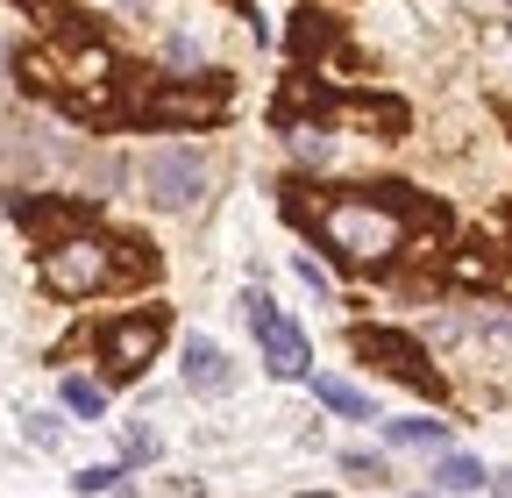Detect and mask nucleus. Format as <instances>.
<instances>
[{"label": "nucleus", "mask_w": 512, "mask_h": 498, "mask_svg": "<svg viewBox=\"0 0 512 498\" xmlns=\"http://www.w3.org/2000/svg\"><path fill=\"white\" fill-rule=\"evenodd\" d=\"M242 306H249V328H256V342H264V363H271V378H285V385L313 378V349H306V335L285 321V306H278L271 292H249Z\"/></svg>", "instance_id": "nucleus-6"}, {"label": "nucleus", "mask_w": 512, "mask_h": 498, "mask_svg": "<svg viewBox=\"0 0 512 498\" xmlns=\"http://www.w3.org/2000/svg\"><path fill=\"white\" fill-rule=\"evenodd\" d=\"M228 114V86L214 72H192V79H157L128 100V121H157V129H207V121Z\"/></svg>", "instance_id": "nucleus-3"}, {"label": "nucleus", "mask_w": 512, "mask_h": 498, "mask_svg": "<svg viewBox=\"0 0 512 498\" xmlns=\"http://www.w3.org/2000/svg\"><path fill=\"white\" fill-rule=\"evenodd\" d=\"M342 470H349V477H363V484H377V477H384V463H377V456H363V449H349V456H342Z\"/></svg>", "instance_id": "nucleus-16"}, {"label": "nucleus", "mask_w": 512, "mask_h": 498, "mask_svg": "<svg viewBox=\"0 0 512 498\" xmlns=\"http://www.w3.org/2000/svg\"><path fill=\"white\" fill-rule=\"evenodd\" d=\"M292 214L313 221V235L328 242L342 264H356V271H384L413 242V221H434L406 185H356V193H335L320 207L292 200Z\"/></svg>", "instance_id": "nucleus-1"}, {"label": "nucleus", "mask_w": 512, "mask_h": 498, "mask_svg": "<svg viewBox=\"0 0 512 498\" xmlns=\"http://www.w3.org/2000/svg\"><path fill=\"white\" fill-rule=\"evenodd\" d=\"M207 185H214V164H207V150H192V143H157L143 157V200L164 207V214H192L207 200Z\"/></svg>", "instance_id": "nucleus-4"}, {"label": "nucleus", "mask_w": 512, "mask_h": 498, "mask_svg": "<svg viewBox=\"0 0 512 498\" xmlns=\"http://www.w3.org/2000/svg\"><path fill=\"white\" fill-rule=\"evenodd\" d=\"M484 477H491V470H484L477 456H441V463H434V491H484Z\"/></svg>", "instance_id": "nucleus-11"}, {"label": "nucleus", "mask_w": 512, "mask_h": 498, "mask_svg": "<svg viewBox=\"0 0 512 498\" xmlns=\"http://www.w3.org/2000/svg\"><path fill=\"white\" fill-rule=\"evenodd\" d=\"M114 484H121V470H114V463H93V470H79V477H72V491H86V498H100V491H114Z\"/></svg>", "instance_id": "nucleus-13"}, {"label": "nucleus", "mask_w": 512, "mask_h": 498, "mask_svg": "<svg viewBox=\"0 0 512 498\" xmlns=\"http://www.w3.org/2000/svg\"><path fill=\"white\" fill-rule=\"evenodd\" d=\"M299 278H306V285H313V292H320V299H328V271H320V264H313V257H299Z\"/></svg>", "instance_id": "nucleus-18"}, {"label": "nucleus", "mask_w": 512, "mask_h": 498, "mask_svg": "<svg viewBox=\"0 0 512 498\" xmlns=\"http://www.w3.org/2000/svg\"><path fill=\"white\" fill-rule=\"evenodd\" d=\"M505 36H512V22H505Z\"/></svg>", "instance_id": "nucleus-21"}, {"label": "nucleus", "mask_w": 512, "mask_h": 498, "mask_svg": "<svg viewBox=\"0 0 512 498\" xmlns=\"http://www.w3.org/2000/svg\"><path fill=\"white\" fill-rule=\"evenodd\" d=\"M22 434H29L36 449H57V434H64V427H57L50 413H29V420H22Z\"/></svg>", "instance_id": "nucleus-14"}, {"label": "nucleus", "mask_w": 512, "mask_h": 498, "mask_svg": "<svg viewBox=\"0 0 512 498\" xmlns=\"http://www.w3.org/2000/svg\"><path fill=\"white\" fill-rule=\"evenodd\" d=\"M313 392H320V406L342 413V420H377V399L363 385H349V378H313Z\"/></svg>", "instance_id": "nucleus-9"}, {"label": "nucleus", "mask_w": 512, "mask_h": 498, "mask_svg": "<svg viewBox=\"0 0 512 498\" xmlns=\"http://www.w3.org/2000/svg\"><path fill=\"white\" fill-rule=\"evenodd\" d=\"M356 356H370L384 378H399V385L441 399V370H427V349L413 335H399V328H356Z\"/></svg>", "instance_id": "nucleus-7"}, {"label": "nucleus", "mask_w": 512, "mask_h": 498, "mask_svg": "<svg viewBox=\"0 0 512 498\" xmlns=\"http://www.w3.org/2000/svg\"><path fill=\"white\" fill-rule=\"evenodd\" d=\"M384 449H448V427L441 420H384Z\"/></svg>", "instance_id": "nucleus-10"}, {"label": "nucleus", "mask_w": 512, "mask_h": 498, "mask_svg": "<svg viewBox=\"0 0 512 498\" xmlns=\"http://www.w3.org/2000/svg\"><path fill=\"white\" fill-rule=\"evenodd\" d=\"M171 335V314L164 306H136V314H121L100 328V363L107 378H143V363H157V342Z\"/></svg>", "instance_id": "nucleus-5"}, {"label": "nucleus", "mask_w": 512, "mask_h": 498, "mask_svg": "<svg viewBox=\"0 0 512 498\" xmlns=\"http://www.w3.org/2000/svg\"><path fill=\"white\" fill-rule=\"evenodd\" d=\"M299 498H320V491H299Z\"/></svg>", "instance_id": "nucleus-20"}, {"label": "nucleus", "mask_w": 512, "mask_h": 498, "mask_svg": "<svg viewBox=\"0 0 512 498\" xmlns=\"http://www.w3.org/2000/svg\"><path fill=\"white\" fill-rule=\"evenodd\" d=\"M185 385L200 392V399H207V392H214V399L235 392V363H228V349L207 342V335H192V342H185Z\"/></svg>", "instance_id": "nucleus-8"}, {"label": "nucleus", "mask_w": 512, "mask_h": 498, "mask_svg": "<svg viewBox=\"0 0 512 498\" xmlns=\"http://www.w3.org/2000/svg\"><path fill=\"white\" fill-rule=\"evenodd\" d=\"M107 498H136V491H128V484H114V491H107Z\"/></svg>", "instance_id": "nucleus-19"}, {"label": "nucleus", "mask_w": 512, "mask_h": 498, "mask_svg": "<svg viewBox=\"0 0 512 498\" xmlns=\"http://www.w3.org/2000/svg\"><path fill=\"white\" fill-rule=\"evenodd\" d=\"M448 278H463V285H477V278H491V257H456V264H448Z\"/></svg>", "instance_id": "nucleus-17"}, {"label": "nucleus", "mask_w": 512, "mask_h": 498, "mask_svg": "<svg viewBox=\"0 0 512 498\" xmlns=\"http://www.w3.org/2000/svg\"><path fill=\"white\" fill-rule=\"evenodd\" d=\"M143 264H150V257H143L136 242H107V235H93V228H64V235L43 242V285H50L57 299H93L100 285L143 271Z\"/></svg>", "instance_id": "nucleus-2"}, {"label": "nucleus", "mask_w": 512, "mask_h": 498, "mask_svg": "<svg viewBox=\"0 0 512 498\" xmlns=\"http://www.w3.org/2000/svg\"><path fill=\"white\" fill-rule=\"evenodd\" d=\"M164 57H171V65H185V72H200V43H192V36H171Z\"/></svg>", "instance_id": "nucleus-15"}, {"label": "nucleus", "mask_w": 512, "mask_h": 498, "mask_svg": "<svg viewBox=\"0 0 512 498\" xmlns=\"http://www.w3.org/2000/svg\"><path fill=\"white\" fill-rule=\"evenodd\" d=\"M64 406H72L79 420H107V392L93 378H64Z\"/></svg>", "instance_id": "nucleus-12"}]
</instances>
